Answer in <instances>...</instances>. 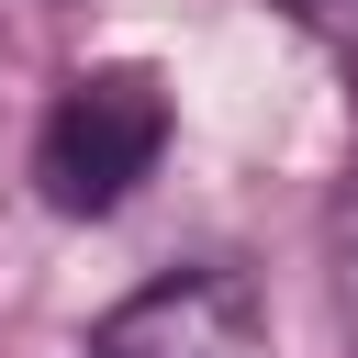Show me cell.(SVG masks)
Listing matches in <instances>:
<instances>
[{
  "instance_id": "obj_2",
  "label": "cell",
  "mask_w": 358,
  "mask_h": 358,
  "mask_svg": "<svg viewBox=\"0 0 358 358\" xmlns=\"http://www.w3.org/2000/svg\"><path fill=\"white\" fill-rule=\"evenodd\" d=\"M90 358H257V280L246 268H168L90 324Z\"/></svg>"
},
{
  "instance_id": "obj_3",
  "label": "cell",
  "mask_w": 358,
  "mask_h": 358,
  "mask_svg": "<svg viewBox=\"0 0 358 358\" xmlns=\"http://www.w3.org/2000/svg\"><path fill=\"white\" fill-rule=\"evenodd\" d=\"M291 11H302L324 45H347V56H358V0H291Z\"/></svg>"
},
{
  "instance_id": "obj_4",
  "label": "cell",
  "mask_w": 358,
  "mask_h": 358,
  "mask_svg": "<svg viewBox=\"0 0 358 358\" xmlns=\"http://www.w3.org/2000/svg\"><path fill=\"white\" fill-rule=\"evenodd\" d=\"M336 268H347V291H358V179H347V201H336Z\"/></svg>"
},
{
  "instance_id": "obj_1",
  "label": "cell",
  "mask_w": 358,
  "mask_h": 358,
  "mask_svg": "<svg viewBox=\"0 0 358 358\" xmlns=\"http://www.w3.org/2000/svg\"><path fill=\"white\" fill-rule=\"evenodd\" d=\"M168 157V78L157 67H78L45 112V145H34V179L56 213H123L134 179H157Z\"/></svg>"
}]
</instances>
